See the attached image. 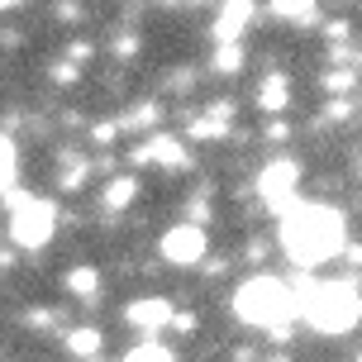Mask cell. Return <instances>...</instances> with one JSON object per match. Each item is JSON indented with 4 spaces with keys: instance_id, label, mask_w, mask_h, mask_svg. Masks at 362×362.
Here are the masks:
<instances>
[{
    "instance_id": "obj_2",
    "label": "cell",
    "mask_w": 362,
    "mask_h": 362,
    "mask_svg": "<svg viewBox=\"0 0 362 362\" xmlns=\"http://www.w3.org/2000/svg\"><path fill=\"white\" fill-rule=\"evenodd\" d=\"M234 315L248 329H267V334H286L300 315V296L281 281V276H248L234 291Z\"/></svg>"
},
{
    "instance_id": "obj_11",
    "label": "cell",
    "mask_w": 362,
    "mask_h": 362,
    "mask_svg": "<svg viewBox=\"0 0 362 362\" xmlns=\"http://www.w3.org/2000/svg\"><path fill=\"white\" fill-rule=\"evenodd\" d=\"M272 10L281 19H310L315 15V0H272Z\"/></svg>"
},
{
    "instance_id": "obj_13",
    "label": "cell",
    "mask_w": 362,
    "mask_h": 362,
    "mask_svg": "<svg viewBox=\"0 0 362 362\" xmlns=\"http://www.w3.org/2000/svg\"><path fill=\"white\" fill-rule=\"evenodd\" d=\"M281 105H286V81L272 76L267 86H262V110H281Z\"/></svg>"
},
{
    "instance_id": "obj_10",
    "label": "cell",
    "mask_w": 362,
    "mask_h": 362,
    "mask_svg": "<svg viewBox=\"0 0 362 362\" xmlns=\"http://www.w3.org/2000/svg\"><path fill=\"white\" fill-rule=\"evenodd\" d=\"M124 362H177V353H172L167 344H153V339H148V344L129 348V353H124Z\"/></svg>"
},
{
    "instance_id": "obj_1",
    "label": "cell",
    "mask_w": 362,
    "mask_h": 362,
    "mask_svg": "<svg viewBox=\"0 0 362 362\" xmlns=\"http://www.w3.org/2000/svg\"><path fill=\"white\" fill-rule=\"evenodd\" d=\"M344 248H348V224L334 205L296 200L291 210H281V253L296 267H320L329 257H339Z\"/></svg>"
},
{
    "instance_id": "obj_17",
    "label": "cell",
    "mask_w": 362,
    "mask_h": 362,
    "mask_svg": "<svg viewBox=\"0 0 362 362\" xmlns=\"http://www.w3.org/2000/svg\"><path fill=\"white\" fill-rule=\"evenodd\" d=\"M5 5H15V0H0V10H5Z\"/></svg>"
},
{
    "instance_id": "obj_5",
    "label": "cell",
    "mask_w": 362,
    "mask_h": 362,
    "mask_svg": "<svg viewBox=\"0 0 362 362\" xmlns=\"http://www.w3.org/2000/svg\"><path fill=\"white\" fill-rule=\"evenodd\" d=\"M296 181H300V167L286 163V158H276V163L262 167L257 191H262V200H267V205H276V210H291V205H296Z\"/></svg>"
},
{
    "instance_id": "obj_14",
    "label": "cell",
    "mask_w": 362,
    "mask_h": 362,
    "mask_svg": "<svg viewBox=\"0 0 362 362\" xmlns=\"http://www.w3.org/2000/svg\"><path fill=\"white\" fill-rule=\"evenodd\" d=\"M67 348H72V353H95V348H100V334H95V329H76L72 339H67Z\"/></svg>"
},
{
    "instance_id": "obj_15",
    "label": "cell",
    "mask_w": 362,
    "mask_h": 362,
    "mask_svg": "<svg viewBox=\"0 0 362 362\" xmlns=\"http://www.w3.org/2000/svg\"><path fill=\"white\" fill-rule=\"evenodd\" d=\"M67 286L81 291V296H90V291H95V272H90V267H76L72 276H67Z\"/></svg>"
},
{
    "instance_id": "obj_12",
    "label": "cell",
    "mask_w": 362,
    "mask_h": 362,
    "mask_svg": "<svg viewBox=\"0 0 362 362\" xmlns=\"http://www.w3.org/2000/svg\"><path fill=\"white\" fill-rule=\"evenodd\" d=\"M144 158H158V163L177 167V163H181V148L172 144V139H158V144H148V153H144Z\"/></svg>"
},
{
    "instance_id": "obj_6",
    "label": "cell",
    "mask_w": 362,
    "mask_h": 362,
    "mask_svg": "<svg viewBox=\"0 0 362 362\" xmlns=\"http://www.w3.org/2000/svg\"><path fill=\"white\" fill-rule=\"evenodd\" d=\"M205 229L200 224H177V229H167L163 234V257L167 262H177V267H191V262H200L205 257Z\"/></svg>"
},
{
    "instance_id": "obj_4",
    "label": "cell",
    "mask_w": 362,
    "mask_h": 362,
    "mask_svg": "<svg viewBox=\"0 0 362 362\" xmlns=\"http://www.w3.org/2000/svg\"><path fill=\"white\" fill-rule=\"evenodd\" d=\"M57 229V210L53 200L38 196H10V238L19 248H43Z\"/></svg>"
},
{
    "instance_id": "obj_8",
    "label": "cell",
    "mask_w": 362,
    "mask_h": 362,
    "mask_svg": "<svg viewBox=\"0 0 362 362\" xmlns=\"http://www.w3.org/2000/svg\"><path fill=\"white\" fill-rule=\"evenodd\" d=\"M167 320H172L167 300H134L129 305V325H139V329H163Z\"/></svg>"
},
{
    "instance_id": "obj_16",
    "label": "cell",
    "mask_w": 362,
    "mask_h": 362,
    "mask_svg": "<svg viewBox=\"0 0 362 362\" xmlns=\"http://www.w3.org/2000/svg\"><path fill=\"white\" fill-rule=\"evenodd\" d=\"M129 196H134V181H115V186L105 191L110 205H129Z\"/></svg>"
},
{
    "instance_id": "obj_18",
    "label": "cell",
    "mask_w": 362,
    "mask_h": 362,
    "mask_svg": "<svg viewBox=\"0 0 362 362\" xmlns=\"http://www.w3.org/2000/svg\"><path fill=\"white\" fill-rule=\"evenodd\" d=\"M358 362H362V358H358Z\"/></svg>"
},
{
    "instance_id": "obj_3",
    "label": "cell",
    "mask_w": 362,
    "mask_h": 362,
    "mask_svg": "<svg viewBox=\"0 0 362 362\" xmlns=\"http://www.w3.org/2000/svg\"><path fill=\"white\" fill-rule=\"evenodd\" d=\"M300 315H305L310 329L320 334H348L358 329L362 320V296L348 281H315V286L300 296Z\"/></svg>"
},
{
    "instance_id": "obj_9",
    "label": "cell",
    "mask_w": 362,
    "mask_h": 362,
    "mask_svg": "<svg viewBox=\"0 0 362 362\" xmlns=\"http://www.w3.org/2000/svg\"><path fill=\"white\" fill-rule=\"evenodd\" d=\"M15 172H19V153H15V144L0 134V196L15 186Z\"/></svg>"
},
{
    "instance_id": "obj_7",
    "label": "cell",
    "mask_w": 362,
    "mask_h": 362,
    "mask_svg": "<svg viewBox=\"0 0 362 362\" xmlns=\"http://www.w3.org/2000/svg\"><path fill=\"white\" fill-rule=\"evenodd\" d=\"M248 19H253V0H229L215 19V38L219 43H238V34L248 29Z\"/></svg>"
}]
</instances>
